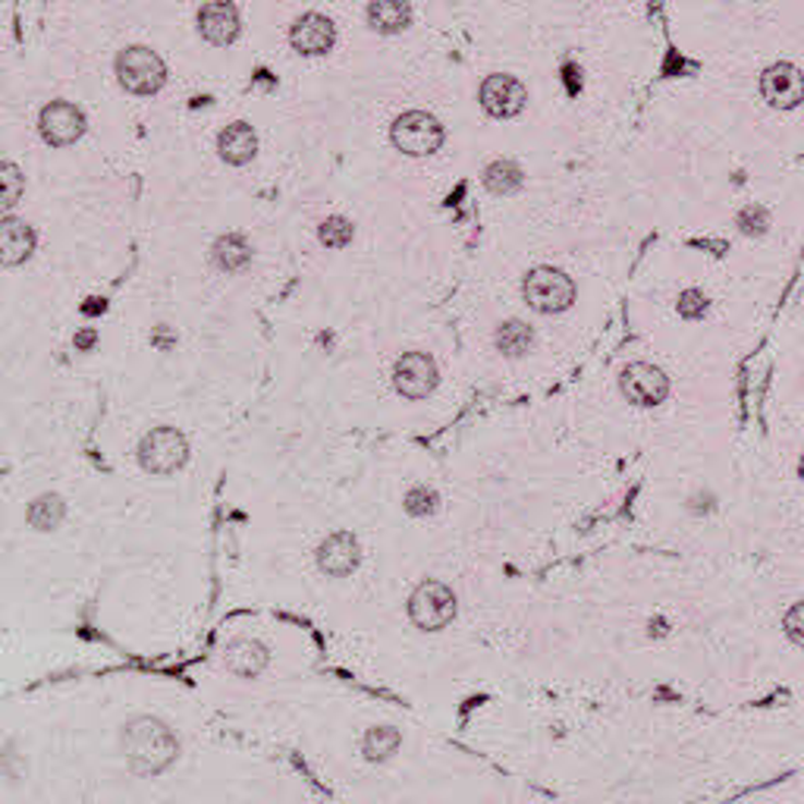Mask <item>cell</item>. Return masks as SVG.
<instances>
[{"instance_id":"e0dca14e","label":"cell","mask_w":804,"mask_h":804,"mask_svg":"<svg viewBox=\"0 0 804 804\" xmlns=\"http://www.w3.org/2000/svg\"><path fill=\"white\" fill-rule=\"evenodd\" d=\"M735 224H739V230L745 236H764L767 227H770V214H767V208H760V205H748V208H742V214L735 217Z\"/></svg>"},{"instance_id":"2e32d148","label":"cell","mask_w":804,"mask_h":804,"mask_svg":"<svg viewBox=\"0 0 804 804\" xmlns=\"http://www.w3.org/2000/svg\"><path fill=\"white\" fill-rule=\"evenodd\" d=\"M675 309L679 314L685 317V321H700V317H707L710 312V299H707V292L704 289H682L679 292V299H675Z\"/></svg>"},{"instance_id":"9a60e30c","label":"cell","mask_w":804,"mask_h":804,"mask_svg":"<svg viewBox=\"0 0 804 804\" xmlns=\"http://www.w3.org/2000/svg\"><path fill=\"white\" fill-rule=\"evenodd\" d=\"M23 199V173L16 164H0V208H13Z\"/></svg>"},{"instance_id":"3957f363","label":"cell","mask_w":804,"mask_h":804,"mask_svg":"<svg viewBox=\"0 0 804 804\" xmlns=\"http://www.w3.org/2000/svg\"><path fill=\"white\" fill-rule=\"evenodd\" d=\"M117 79L130 95H157L167 82V63L148 45H130L117 53Z\"/></svg>"},{"instance_id":"52a82bcc","label":"cell","mask_w":804,"mask_h":804,"mask_svg":"<svg viewBox=\"0 0 804 804\" xmlns=\"http://www.w3.org/2000/svg\"><path fill=\"white\" fill-rule=\"evenodd\" d=\"M239 32H242V20H239L233 0H208L199 10V35L214 48L233 45Z\"/></svg>"},{"instance_id":"8992f818","label":"cell","mask_w":804,"mask_h":804,"mask_svg":"<svg viewBox=\"0 0 804 804\" xmlns=\"http://www.w3.org/2000/svg\"><path fill=\"white\" fill-rule=\"evenodd\" d=\"M289 45H292V51L305 53V57H321L337 45V26L324 13H314V10L302 13L289 26Z\"/></svg>"},{"instance_id":"4fadbf2b","label":"cell","mask_w":804,"mask_h":804,"mask_svg":"<svg viewBox=\"0 0 804 804\" xmlns=\"http://www.w3.org/2000/svg\"><path fill=\"white\" fill-rule=\"evenodd\" d=\"M249 261H252V249H249V242H245L239 233L220 236V239L214 242V264H217L220 271L236 274V271H242Z\"/></svg>"},{"instance_id":"6da1fadb","label":"cell","mask_w":804,"mask_h":804,"mask_svg":"<svg viewBox=\"0 0 804 804\" xmlns=\"http://www.w3.org/2000/svg\"><path fill=\"white\" fill-rule=\"evenodd\" d=\"M521 296H525V302H528L531 312L560 314L572 309V302L578 296V286H575V280H572L566 271L541 264V267H535V271L525 274Z\"/></svg>"},{"instance_id":"9c48e42d","label":"cell","mask_w":804,"mask_h":804,"mask_svg":"<svg viewBox=\"0 0 804 804\" xmlns=\"http://www.w3.org/2000/svg\"><path fill=\"white\" fill-rule=\"evenodd\" d=\"M364 16H368V26L381 32V35H403L406 28L412 26L409 0H371Z\"/></svg>"},{"instance_id":"5bb4252c","label":"cell","mask_w":804,"mask_h":804,"mask_svg":"<svg viewBox=\"0 0 804 804\" xmlns=\"http://www.w3.org/2000/svg\"><path fill=\"white\" fill-rule=\"evenodd\" d=\"M317 236H321V242H324L327 249H343V245L352 242L356 227H352V220H346V217H327V220L321 224Z\"/></svg>"},{"instance_id":"ba28073f","label":"cell","mask_w":804,"mask_h":804,"mask_svg":"<svg viewBox=\"0 0 804 804\" xmlns=\"http://www.w3.org/2000/svg\"><path fill=\"white\" fill-rule=\"evenodd\" d=\"M85 132V117L76 105L70 101H51V105L41 110V135L63 148V145H73L79 135Z\"/></svg>"},{"instance_id":"277c9868","label":"cell","mask_w":804,"mask_h":804,"mask_svg":"<svg viewBox=\"0 0 804 804\" xmlns=\"http://www.w3.org/2000/svg\"><path fill=\"white\" fill-rule=\"evenodd\" d=\"M478 101H481L488 117L513 120V117H519L521 110H525V105H528V85H525L519 76L493 73V76H488L481 82Z\"/></svg>"},{"instance_id":"7c38bea8","label":"cell","mask_w":804,"mask_h":804,"mask_svg":"<svg viewBox=\"0 0 804 804\" xmlns=\"http://www.w3.org/2000/svg\"><path fill=\"white\" fill-rule=\"evenodd\" d=\"M521 182H525V173H521L519 164L509 160V157L493 160V164H488V170H484V185H488V192H493V195H513V192H519Z\"/></svg>"},{"instance_id":"8fae6325","label":"cell","mask_w":804,"mask_h":804,"mask_svg":"<svg viewBox=\"0 0 804 804\" xmlns=\"http://www.w3.org/2000/svg\"><path fill=\"white\" fill-rule=\"evenodd\" d=\"M217 152H220V157L227 164L242 167V164H249L255 157V152H259V139H255V132H252L249 123H233V127H227V130L220 132Z\"/></svg>"},{"instance_id":"30bf717a","label":"cell","mask_w":804,"mask_h":804,"mask_svg":"<svg viewBox=\"0 0 804 804\" xmlns=\"http://www.w3.org/2000/svg\"><path fill=\"white\" fill-rule=\"evenodd\" d=\"M35 249V233L26 220H0V264H23Z\"/></svg>"},{"instance_id":"7a4b0ae2","label":"cell","mask_w":804,"mask_h":804,"mask_svg":"<svg viewBox=\"0 0 804 804\" xmlns=\"http://www.w3.org/2000/svg\"><path fill=\"white\" fill-rule=\"evenodd\" d=\"M389 139H393L396 152H403V155L428 157L441 152L443 142H446V130H443L441 120L428 110H406L393 120Z\"/></svg>"},{"instance_id":"5b68a950","label":"cell","mask_w":804,"mask_h":804,"mask_svg":"<svg viewBox=\"0 0 804 804\" xmlns=\"http://www.w3.org/2000/svg\"><path fill=\"white\" fill-rule=\"evenodd\" d=\"M760 95L764 101L777 110H795L802 105L804 98V82H802V70L795 63H773L764 70L760 76Z\"/></svg>"}]
</instances>
